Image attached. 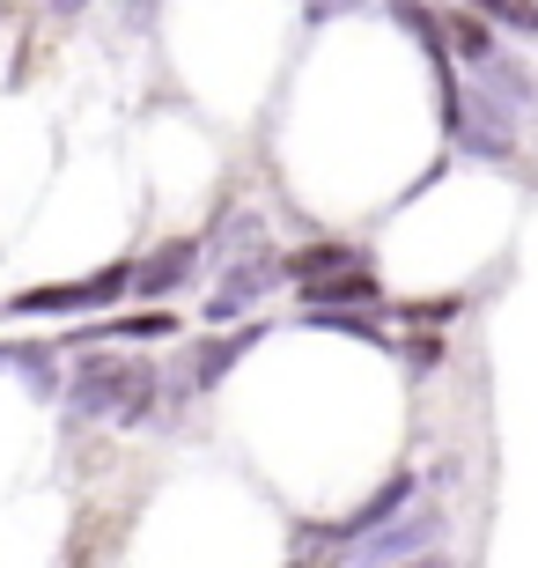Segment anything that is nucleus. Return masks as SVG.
I'll use <instances>...</instances> for the list:
<instances>
[{
    "instance_id": "8",
    "label": "nucleus",
    "mask_w": 538,
    "mask_h": 568,
    "mask_svg": "<svg viewBox=\"0 0 538 568\" xmlns=\"http://www.w3.org/2000/svg\"><path fill=\"white\" fill-rule=\"evenodd\" d=\"M303 295H311V311H317V303H376V281L362 274V266H347V274L303 281Z\"/></svg>"
},
{
    "instance_id": "4",
    "label": "nucleus",
    "mask_w": 538,
    "mask_h": 568,
    "mask_svg": "<svg viewBox=\"0 0 538 568\" xmlns=\"http://www.w3.org/2000/svg\"><path fill=\"white\" fill-rule=\"evenodd\" d=\"M435 531H443V517L435 509H414V517H384V531H362L354 539V554L362 561H406V554H435Z\"/></svg>"
},
{
    "instance_id": "3",
    "label": "nucleus",
    "mask_w": 538,
    "mask_h": 568,
    "mask_svg": "<svg viewBox=\"0 0 538 568\" xmlns=\"http://www.w3.org/2000/svg\"><path fill=\"white\" fill-rule=\"evenodd\" d=\"M133 288V266H104L97 281H82V288H30L16 295V311L30 317H74V311H97V303H111V295Z\"/></svg>"
},
{
    "instance_id": "10",
    "label": "nucleus",
    "mask_w": 538,
    "mask_h": 568,
    "mask_svg": "<svg viewBox=\"0 0 538 568\" xmlns=\"http://www.w3.org/2000/svg\"><path fill=\"white\" fill-rule=\"evenodd\" d=\"M347 266H362V258H354V244H311V252L288 258L295 281H325V274H347Z\"/></svg>"
},
{
    "instance_id": "2",
    "label": "nucleus",
    "mask_w": 538,
    "mask_h": 568,
    "mask_svg": "<svg viewBox=\"0 0 538 568\" xmlns=\"http://www.w3.org/2000/svg\"><path fill=\"white\" fill-rule=\"evenodd\" d=\"M517 119H524V111H509L495 89L473 82V104L450 111V133H457V148H465V155H479V163H501V155L517 148Z\"/></svg>"
},
{
    "instance_id": "1",
    "label": "nucleus",
    "mask_w": 538,
    "mask_h": 568,
    "mask_svg": "<svg viewBox=\"0 0 538 568\" xmlns=\"http://www.w3.org/2000/svg\"><path fill=\"white\" fill-rule=\"evenodd\" d=\"M155 406V369L141 355H97L67 377V414L82 422H148Z\"/></svg>"
},
{
    "instance_id": "9",
    "label": "nucleus",
    "mask_w": 538,
    "mask_h": 568,
    "mask_svg": "<svg viewBox=\"0 0 538 568\" xmlns=\"http://www.w3.org/2000/svg\"><path fill=\"white\" fill-rule=\"evenodd\" d=\"M501 44H495V30H487V16H450V60H465V67H479V60H495Z\"/></svg>"
},
{
    "instance_id": "5",
    "label": "nucleus",
    "mask_w": 538,
    "mask_h": 568,
    "mask_svg": "<svg viewBox=\"0 0 538 568\" xmlns=\"http://www.w3.org/2000/svg\"><path fill=\"white\" fill-rule=\"evenodd\" d=\"M273 274H281V266H273L266 252H251L244 266H229V274H222V288H214V303H207V317H214V325H222V317L251 311V303H258V295L273 288Z\"/></svg>"
},
{
    "instance_id": "14",
    "label": "nucleus",
    "mask_w": 538,
    "mask_h": 568,
    "mask_svg": "<svg viewBox=\"0 0 538 568\" xmlns=\"http://www.w3.org/2000/svg\"><path fill=\"white\" fill-rule=\"evenodd\" d=\"M339 8H362V0H311V16H339Z\"/></svg>"
},
{
    "instance_id": "11",
    "label": "nucleus",
    "mask_w": 538,
    "mask_h": 568,
    "mask_svg": "<svg viewBox=\"0 0 538 568\" xmlns=\"http://www.w3.org/2000/svg\"><path fill=\"white\" fill-rule=\"evenodd\" d=\"M473 16L517 30V38H538V0H473Z\"/></svg>"
},
{
    "instance_id": "7",
    "label": "nucleus",
    "mask_w": 538,
    "mask_h": 568,
    "mask_svg": "<svg viewBox=\"0 0 538 568\" xmlns=\"http://www.w3.org/2000/svg\"><path fill=\"white\" fill-rule=\"evenodd\" d=\"M473 82H479V89H495L501 104H509V111H524V119L538 111V82L524 74L517 60H509V52H495V60H479V67H473Z\"/></svg>"
},
{
    "instance_id": "13",
    "label": "nucleus",
    "mask_w": 538,
    "mask_h": 568,
    "mask_svg": "<svg viewBox=\"0 0 538 568\" xmlns=\"http://www.w3.org/2000/svg\"><path fill=\"white\" fill-rule=\"evenodd\" d=\"M119 333H125V339H163V333H177V317H163V311H148V317H125Z\"/></svg>"
},
{
    "instance_id": "6",
    "label": "nucleus",
    "mask_w": 538,
    "mask_h": 568,
    "mask_svg": "<svg viewBox=\"0 0 538 568\" xmlns=\"http://www.w3.org/2000/svg\"><path fill=\"white\" fill-rule=\"evenodd\" d=\"M192 266H200V244H163L148 266H133V295H170V288H185Z\"/></svg>"
},
{
    "instance_id": "12",
    "label": "nucleus",
    "mask_w": 538,
    "mask_h": 568,
    "mask_svg": "<svg viewBox=\"0 0 538 568\" xmlns=\"http://www.w3.org/2000/svg\"><path fill=\"white\" fill-rule=\"evenodd\" d=\"M251 339H258V333H236V339H214V347H200V362L185 369V384H214V377L229 369V362H236V355L251 347Z\"/></svg>"
}]
</instances>
